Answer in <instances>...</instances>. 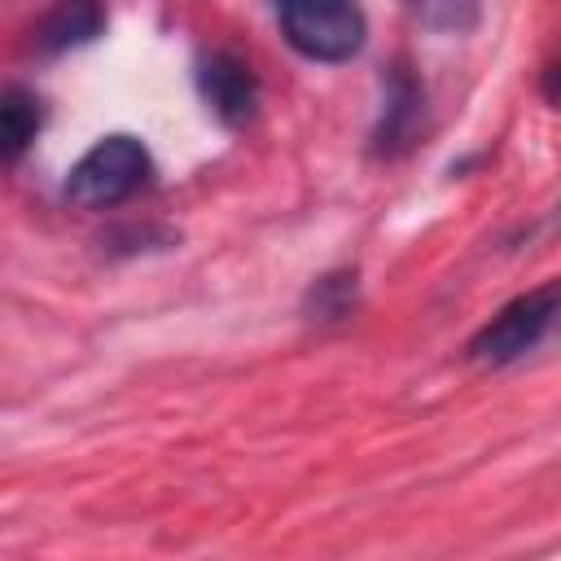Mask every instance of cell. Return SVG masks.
Here are the masks:
<instances>
[{"instance_id": "1", "label": "cell", "mask_w": 561, "mask_h": 561, "mask_svg": "<svg viewBox=\"0 0 561 561\" xmlns=\"http://www.w3.org/2000/svg\"><path fill=\"white\" fill-rule=\"evenodd\" d=\"M153 180V158L145 149V140L114 131L101 136L66 175V202L79 210H110L127 197H136L140 188H149Z\"/></svg>"}, {"instance_id": "2", "label": "cell", "mask_w": 561, "mask_h": 561, "mask_svg": "<svg viewBox=\"0 0 561 561\" xmlns=\"http://www.w3.org/2000/svg\"><path fill=\"white\" fill-rule=\"evenodd\" d=\"M552 320H557V280H543L539 289H526L513 302H504L469 337V355L478 364H491V368L517 364L552 333Z\"/></svg>"}, {"instance_id": "3", "label": "cell", "mask_w": 561, "mask_h": 561, "mask_svg": "<svg viewBox=\"0 0 561 561\" xmlns=\"http://www.w3.org/2000/svg\"><path fill=\"white\" fill-rule=\"evenodd\" d=\"M276 26L307 61H351L368 35V22L355 4H280Z\"/></svg>"}, {"instance_id": "4", "label": "cell", "mask_w": 561, "mask_h": 561, "mask_svg": "<svg viewBox=\"0 0 561 561\" xmlns=\"http://www.w3.org/2000/svg\"><path fill=\"white\" fill-rule=\"evenodd\" d=\"M197 92L224 127H245L259 114V79L250 61H241L228 48H215L197 61Z\"/></svg>"}, {"instance_id": "5", "label": "cell", "mask_w": 561, "mask_h": 561, "mask_svg": "<svg viewBox=\"0 0 561 561\" xmlns=\"http://www.w3.org/2000/svg\"><path fill=\"white\" fill-rule=\"evenodd\" d=\"M425 123V88L412 75L408 61H394L386 75V96H381V114L373 127V153L377 158H399L403 149H412L416 131Z\"/></svg>"}, {"instance_id": "6", "label": "cell", "mask_w": 561, "mask_h": 561, "mask_svg": "<svg viewBox=\"0 0 561 561\" xmlns=\"http://www.w3.org/2000/svg\"><path fill=\"white\" fill-rule=\"evenodd\" d=\"M101 31H105V9L101 4H57L39 18L35 44L44 53H66V48H79V44L96 39Z\"/></svg>"}, {"instance_id": "7", "label": "cell", "mask_w": 561, "mask_h": 561, "mask_svg": "<svg viewBox=\"0 0 561 561\" xmlns=\"http://www.w3.org/2000/svg\"><path fill=\"white\" fill-rule=\"evenodd\" d=\"M44 127L39 96L31 88H4L0 92V162H18Z\"/></svg>"}, {"instance_id": "8", "label": "cell", "mask_w": 561, "mask_h": 561, "mask_svg": "<svg viewBox=\"0 0 561 561\" xmlns=\"http://www.w3.org/2000/svg\"><path fill=\"white\" fill-rule=\"evenodd\" d=\"M355 307V272H329L307 289L311 320H342Z\"/></svg>"}, {"instance_id": "9", "label": "cell", "mask_w": 561, "mask_h": 561, "mask_svg": "<svg viewBox=\"0 0 561 561\" xmlns=\"http://www.w3.org/2000/svg\"><path fill=\"white\" fill-rule=\"evenodd\" d=\"M421 18L425 22H447V26H469L478 18V9H451V4H443V9H421Z\"/></svg>"}]
</instances>
